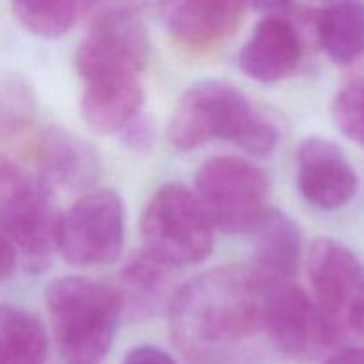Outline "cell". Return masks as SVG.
<instances>
[{
  "label": "cell",
  "instance_id": "obj_25",
  "mask_svg": "<svg viewBox=\"0 0 364 364\" xmlns=\"http://www.w3.org/2000/svg\"><path fill=\"white\" fill-rule=\"evenodd\" d=\"M18 263V251L6 233L0 230V284L13 276Z\"/></svg>",
  "mask_w": 364,
  "mask_h": 364
},
{
  "label": "cell",
  "instance_id": "obj_27",
  "mask_svg": "<svg viewBox=\"0 0 364 364\" xmlns=\"http://www.w3.org/2000/svg\"><path fill=\"white\" fill-rule=\"evenodd\" d=\"M255 9L265 11V13L277 14L279 11H284L291 4V0H247Z\"/></svg>",
  "mask_w": 364,
  "mask_h": 364
},
{
  "label": "cell",
  "instance_id": "obj_2",
  "mask_svg": "<svg viewBox=\"0 0 364 364\" xmlns=\"http://www.w3.org/2000/svg\"><path fill=\"white\" fill-rule=\"evenodd\" d=\"M167 137L180 151H192L219 139L255 156L270 155L279 141L276 124L240 89L223 80L198 82L181 95Z\"/></svg>",
  "mask_w": 364,
  "mask_h": 364
},
{
  "label": "cell",
  "instance_id": "obj_23",
  "mask_svg": "<svg viewBox=\"0 0 364 364\" xmlns=\"http://www.w3.org/2000/svg\"><path fill=\"white\" fill-rule=\"evenodd\" d=\"M123 364H178L162 348L151 347V345H141L132 348L124 358Z\"/></svg>",
  "mask_w": 364,
  "mask_h": 364
},
{
  "label": "cell",
  "instance_id": "obj_21",
  "mask_svg": "<svg viewBox=\"0 0 364 364\" xmlns=\"http://www.w3.org/2000/svg\"><path fill=\"white\" fill-rule=\"evenodd\" d=\"M331 112L338 130L364 149V82L341 89Z\"/></svg>",
  "mask_w": 364,
  "mask_h": 364
},
{
  "label": "cell",
  "instance_id": "obj_19",
  "mask_svg": "<svg viewBox=\"0 0 364 364\" xmlns=\"http://www.w3.org/2000/svg\"><path fill=\"white\" fill-rule=\"evenodd\" d=\"M48 333L31 311L0 304V364H45Z\"/></svg>",
  "mask_w": 364,
  "mask_h": 364
},
{
  "label": "cell",
  "instance_id": "obj_24",
  "mask_svg": "<svg viewBox=\"0 0 364 364\" xmlns=\"http://www.w3.org/2000/svg\"><path fill=\"white\" fill-rule=\"evenodd\" d=\"M137 0H78V9L84 11L91 20L119 9H135Z\"/></svg>",
  "mask_w": 364,
  "mask_h": 364
},
{
  "label": "cell",
  "instance_id": "obj_1",
  "mask_svg": "<svg viewBox=\"0 0 364 364\" xmlns=\"http://www.w3.org/2000/svg\"><path fill=\"white\" fill-rule=\"evenodd\" d=\"M265 279L256 270L220 267L178 287L171 331L192 364H238L245 343L263 329Z\"/></svg>",
  "mask_w": 364,
  "mask_h": 364
},
{
  "label": "cell",
  "instance_id": "obj_4",
  "mask_svg": "<svg viewBox=\"0 0 364 364\" xmlns=\"http://www.w3.org/2000/svg\"><path fill=\"white\" fill-rule=\"evenodd\" d=\"M59 223L60 213L41 178L0 153V230L34 270L48 265L57 249Z\"/></svg>",
  "mask_w": 364,
  "mask_h": 364
},
{
  "label": "cell",
  "instance_id": "obj_5",
  "mask_svg": "<svg viewBox=\"0 0 364 364\" xmlns=\"http://www.w3.org/2000/svg\"><path fill=\"white\" fill-rule=\"evenodd\" d=\"M144 251L169 267L205 262L213 249V226L194 192L167 183L153 194L141 219Z\"/></svg>",
  "mask_w": 364,
  "mask_h": 364
},
{
  "label": "cell",
  "instance_id": "obj_16",
  "mask_svg": "<svg viewBox=\"0 0 364 364\" xmlns=\"http://www.w3.org/2000/svg\"><path fill=\"white\" fill-rule=\"evenodd\" d=\"M256 233V272L267 281H287L297 274L302 258V231L283 210L269 208Z\"/></svg>",
  "mask_w": 364,
  "mask_h": 364
},
{
  "label": "cell",
  "instance_id": "obj_3",
  "mask_svg": "<svg viewBox=\"0 0 364 364\" xmlns=\"http://www.w3.org/2000/svg\"><path fill=\"white\" fill-rule=\"evenodd\" d=\"M45 301L64 361H102L112 347L124 315L119 288L87 277L66 276L46 287Z\"/></svg>",
  "mask_w": 364,
  "mask_h": 364
},
{
  "label": "cell",
  "instance_id": "obj_22",
  "mask_svg": "<svg viewBox=\"0 0 364 364\" xmlns=\"http://www.w3.org/2000/svg\"><path fill=\"white\" fill-rule=\"evenodd\" d=\"M119 134L123 135L124 144L137 153L149 151L153 142H155V134H153L151 123L146 117H142L141 114L134 121H130Z\"/></svg>",
  "mask_w": 364,
  "mask_h": 364
},
{
  "label": "cell",
  "instance_id": "obj_8",
  "mask_svg": "<svg viewBox=\"0 0 364 364\" xmlns=\"http://www.w3.org/2000/svg\"><path fill=\"white\" fill-rule=\"evenodd\" d=\"M263 331L272 343L295 361L320 358L338 341L318 302L304 288L287 281H267L262 299Z\"/></svg>",
  "mask_w": 364,
  "mask_h": 364
},
{
  "label": "cell",
  "instance_id": "obj_9",
  "mask_svg": "<svg viewBox=\"0 0 364 364\" xmlns=\"http://www.w3.org/2000/svg\"><path fill=\"white\" fill-rule=\"evenodd\" d=\"M123 242L124 206L117 192H89L60 215L57 249L71 265H110L123 252Z\"/></svg>",
  "mask_w": 364,
  "mask_h": 364
},
{
  "label": "cell",
  "instance_id": "obj_13",
  "mask_svg": "<svg viewBox=\"0 0 364 364\" xmlns=\"http://www.w3.org/2000/svg\"><path fill=\"white\" fill-rule=\"evenodd\" d=\"M304 46L297 28L281 14L263 18L238 53V66L259 84L287 80L301 68Z\"/></svg>",
  "mask_w": 364,
  "mask_h": 364
},
{
  "label": "cell",
  "instance_id": "obj_18",
  "mask_svg": "<svg viewBox=\"0 0 364 364\" xmlns=\"http://www.w3.org/2000/svg\"><path fill=\"white\" fill-rule=\"evenodd\" d=\"M316 36L326 55L340 66L364 57V2L338 0L316 14Z\"/></svg>",
  "mask_w": 364,
  "mask_h": 364
},
{
  "label": "cell",
  "instance_id": "obj_7",
  "mask_svg": "<svg viewBox=\"0 0 364 364\" xmlns=\"http://www.w3.org/2000/svg\"><path fill=\"white\" fill-rule=\"evenodd\" d=\"M315 301L336 338L364 336V262L333 238H318L309 251Z\"/></svg>",
  "mask_w": 364,
  "mask_h": 364
},
{
  "label": "cell",
  "instance_id": "obj_20",
  "mask_svg": "<svg viewBox=\"0 0 364 364\" xmlns=\"http://www.w3.org/2000/svg\"><path fill=\"white\" fill-rule=\"evenodd\" d=\"M18 21L39 38H60L73 27L78 0H9Z\"/></svg>",
  "mask_w": 364,
  "mask_h": 364
},
{
  "label": "cell",
  "instance_id": "obj_15",
  "mask_svg": "<svg viewBox=\"0 0 364 364\" xmlns=\"http://www.w3.org/2000/svg\"><path fill=\"white\" fill-rule=\"evenodd\" d=\"M144 103L139 77H109L85 80L80 110L84 121L98 134H116L141 114Z\"/></svg>",
  "mask_w": 364,
  "mask_h": 364
},
{
  "label": "cell",
  "instance_id": "obj_26",
  "mask_svg": "<svg viewBox=\"0 0 364 364\" xmlns=\"http://www.w3.org/2000/svg\"><path fill=\"white\" fill-rule=\"evenodd\" d=\"M322 364H364V348H345L331 355Z\"/></svg>",
  "mask_w": 364,
  "mask_h": 364
},
{
  "label": "cell",
  "instance_id": "obj_10",
  "mask_svg": "<svg viewBox=\"0 0 364 364\" xmlns=\"http://www.w3.org/2000/svg\"><path fill=\"white\" fill-rule=\"evenodd\" d=\"M149 53V36L137 11H110L92 20L91 32L77 50L75 66L84 80L141 77Z\"/></svg>",
  "mask_w": 364,
  "mask_h": 364
},
{
  "label": "cell",
  "instance_id": "obj_14",
  "mask_svg": "<svg viewBox=\"0 0 364 364\" xmlns=\"http://www.w3.org/2000/svg\"><path fill=\"white\" fill-rule=\"evenodd\" d=\"M39 178L52 188H85L98 178L100 162L89 142L60 127H50L38 142Z\"/></svg>",
  "mask_w": 364,
  "mask_h": 364
},
{
  "label": "cell",
  "instance_id": "obj_6",
  "mask_svg": "<svg viewBox=\"0 0 364 364\" xmlns=\"http://www.w3.org/2000/svg\"><path fill=\"white\" fill-rule=\"evenodd\" d=\"M213 230L252 233L269 212V178L240 156H213L196 174V192Z\"/></svg>",
  "mask_w": 364,
  "mask_h": 364
},
{
  "label": "cell",
  "instance_id": "obj_17",
  "mask_svg": "<svg viewBox=\"0 0 364 364\" xmlns=\"http://www.w3.org/2000/svg\"><path fill=\"white\" fill-rule=\"evenodd\" d=\"M173 269L146 251L132 256L121 269L117 287L124 309H130L135 316H149L160 309H169L178 290L173 284Z\"/></svg>",
  "mask_w": 364,
  "mask_h": 364
},
{
  "label": "cell",
  "instance_id": "obj_12",
  "mask_svg": "<svg viewBox=\"0 0 364 364\" xmlns=\"http://www.w3.org/2000/svg\"><path fill=\"white\" fill-rule=\"evenodd\" d=\"M247 0H159L164 25L176 41L208 50L233 36Z\"/></svg>",
  "mask_w": 364,
  "mask_h": 364
},
{
  "label": "cell",
  "instance_id": "obj_11",
  "mask_svg": "<svg viewBox=\"0 0 364 364\" xmlns=\"http://www.w3.org/2000/svg\"><path fill=\"white\" fill-rule=\"evenodd\" d=\"M359 178L343 149L323 137H308L297 149V188L306 203L333 212L354 199Z\"/></svg>",
  "mask_w": 364,
  "mask_h": 364
}]
</instances>
